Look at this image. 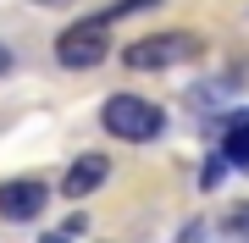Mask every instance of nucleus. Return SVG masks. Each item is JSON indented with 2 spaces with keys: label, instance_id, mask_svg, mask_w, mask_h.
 Returning <instances> with one entry per match:
<instances>
[{
  "label": "nucleus",
  "instance_id": "1",
  "mask_svg": "<svg viewBox=\"0 0 249 243\" xmlns=\"http://www.w3.org/2000/svg\"><path fill=\"white\" fill-rule=\"evenodd\" d=\"M100 127L111 138H122V144H150V138L166 133V111L144 94H111L100 105Z\"/></svg>",
  "mask_w": 249,
  "mask_h": 243
},
{
  "label": "nucleus",
  "instance_id": "2",
  "mask_svg": "<svg viewBox=\"0 0 249 243\" xmlns=\"http://www.w3.org/2000/svg\"><path fill=\"white\" fill-rule=\"evenodd\" d=\"M111 55V17H83L67 33H55V61L67 72H89Z\"/></svg>",
  "mask_w": 249,
  "mask_h": 243
},
{
  "label": "nucleus",
  "instance_id": "3",
  "mask_svg": "<svg viewBox=\"0 0 249 243\" xmlns=\"http://www.w3.org/2000/svg\"><path fill=\"white\" fill-rule=\"evenodd\" d=\"M188 55H199V39L183 33V28H166V33L133 39V45L122 50V61H127V72H166V66L188 61Z\"/></svg>",
  "mask_w": 249,
  "mask_h": 243
},
{
  "label": "nucleus",
  "instance_id": "4",
  "mask_svg": "<svg viewBox=\"0 0 249 243\" xmlns=\"http://www.w3.org/2000/svg\"><path fill=\"white\" fill-rule=\"evenodd\" d=\"M50 205V188L39 177H11L0 182V221H34Z\"/></svg>",
  "mask_w": 249,
  "mask_h": 243
},
{
  "label": "nucleus",
  "instance_id": "5",
  "mask_svg": "<svg viewBox=\"0 0 249 243\" xmlns=\"http://www.w3.org/2000/svg\"><path fill=\"white\" fill-rule=\"evenodd\" d=\"M106 177H111V161H106V155H78L72 171L61 177V194H67V199H89Z\"/></svg>",
  "mask_w": 249,
  "mask_h": 243
},
{
  "label": "nucleus",
  "instance_id": "6",
  "mask_svg": "<svg viewBox=\"0 0 249 243\" xmlns=\"http://www.w3.org/2000/svg\"><path fill=\"white\" fill-rule=\"evenodd\" d=\"M216 122H222V161L249 171V111H227Z\"/></svg>",
  "mask_w": 249,
  "mask_h": 243
},
{
  "label": "nucleus",
  "instance_id": "7",
  "mask_svg": "<svg viewBox=\"0 0 249 243\" xmlns=\"http://www.w3.org/2000/svg\"><path fill=\"white\" fill-rule=\"evenodd\" d=\"M222 232L227 243H249V205H232L227 216H222Z\"/></svg>",
  "mask_w": 249,
  "mask_h": 243
},
{
  "label": "nucleus",
  "instance_id": "8",
  "mask_svg": "<svg viewBox=\"0 0 249 243\" xmlns=\"http://www.w3.org/2000/svg\"><path fill=\"white\" fill-rule=\"evenodd\" d=\"M222 171H227V161H222V155H211V161H205V188H216Z\"/></svg>",
  "mask_w": 249,
  "mask_h": 243
},
{
  "label": "nucleus",
  "instance_id": "9",
  "mask_svg": "<svg viewBox=\"0 0 249 243\" xmlns=\"http://www.w3.org/2000/svg\"><path fill=\"white\" fill-rule=\"evenodd\" d=\"M172 243H205V221H188V227H183V232L172 238Z\"/></svg>",
  "mask_w": 249,
  "mask_h": 243
},
{
  "label": "nucleus",
  "instance_id": "10",
  "mask_svg": "<svg viewBox=\"0 0 249 243\" xmlns=\"http://www.w3.org/2000/svg\"><path fill=\"white\" fill-rule=\"evenodd\" d=\"M11 66H17V55H11L6 45H0V78H6V72H11Z\"/></svg>",
  "mask_w": 249,
  "mask_h": 243
},
{
  "label": "nucleus",
  "instance_id": "11",
  "mask_svg": "<svg viewBox=\"0 0 249 243\" xmlns=\"http://www.w3.org/2000/svg\"><path fill=\"white\" fill-rule=\"evenodd\" d=\"M39 243H72L67 232H45V238H39Z\"/></svg>",
  "mask_w": 249,
  "mask_h": 243
},
{
  "label": "nucleus",
  "instance_id": "12",
  "mask_svg": "<svg viewBox=\"0 0 249 243\" xmlns=\"http://www.w3.org/2000/svg\"><path fill=\"white\" fill-rule=\"evenodd\" d=\"M61 6H67V0H61Z\"/></svg>",
  "mask_w": 249,
  "mask_h": 243
}]
</instances>
